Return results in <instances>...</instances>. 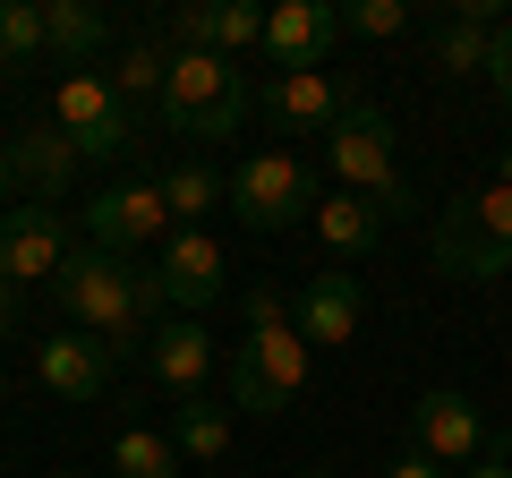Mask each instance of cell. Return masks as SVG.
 Returning a JSON list of instances; mask_svg holds the SVG:
<instances>
[{"mask_svg":"<svg viewBox=\"0 0 512 478\" xmlns=\"http://www.w3.org/2000/svg\"><path fill=\"white\" fill-rule=\"evenodd\" d=\"M52 299L69 308V325L103 333L111 359L120 350H146L154 325H163V282H154V265H128L111 248H69V265L52 274Z\"/></svg>","mask_w":512,"mask_h":478,"instance_id":"obj_1","label":"cell"},{"mask_svg":"<svg viewBox=\"0 0 512 478\" xmlns=\"http://www.w3.org/2000/svg\"><path fill=\"white\" fill-rule=\"evenodd\" d=\"M325 163H333V180H342L350 197H367L384 222L419 214V188L402 180V146H393V120H384L376 103H350V111H342V129L325 137Z\"/></svg>","mask_w":512,"mask_h":478,"instance_id":"obj_2","label":"cell"},{"mask_svg":"<svg viewBox=\"0 0 512 478\" xmlns=\"http://www.w3.org/2000/svg\"><path fill=\"white\" fill-rule=\"evenodd\" d=\"M154 120H163L171 137H188V146H222V137H239V120H248V77H239L231 60H214V52H180Z\"/></svg>","mask_w":512,"mask_h":478,"instance_id":"obj_3","label":"cell"},{"mask_svg":"<svg viewBox=\"0 0 512 478\" xmlns=\"http://www.w3.org/2000/svg\"><path fill=\"white\" fill-rule=\"evenodd\" d=\"M308 368L316 350L299 342V325H274V333H248V342L231 350V410H291L299 393H308Z\"/></svg>","mask_w":512,"mask_h":478,"instance_id":"obj_4","label":"cell"},{"mask_svg":"<svg viewBox=\"0 0 512 478\" xmlns=\"http://www.w3.org/2000/svg\"><path fill=\"white\" fill-rule=\"evenodd\" d=\"M52 120L77 137V154H86V163H128V154H137V111L120 103L111 69H77V77H60Z\"/></svg>","mask_w":512,"mask_h":478,"instance_id":"obj_5","label":"cell"},{"mask_svg":"<svg viewBox=\"0 0 512 478\" xmlns=\"http://www.w3.org/2000/svg\"><path fill=\"white\" fill-rule=\"evenodd\" d=\"M231 214L248 222V231H291L299 214H316V171L299 163V154H248V163L231 171Z\"/></svg>","mask_w":512,"mask_h":478,"instance_id":"obj_6","label":"cell"},{"mask_svg":"<svg viewBox=\"0 0 512 478\" xmlns=\"http://www.w3.org/2000/svg\"><path fill=\"white\" fill-rule=\"evenodd\" d=\"M0 154H9V171H18V188L35 205H60L77 188V171H86V154H77V137L60 129L52 111H43V120H18V129L0 137Z\"/></svg>","mask_w":512,"mask_h":478,"instance_id":"obj_7","label":"cell"},{"mask_svg":"<svg viewBox=\"0 0 512 478\" xmlns=\"http://www.w3.org/2000/svg\"><path fill=\"white\" fill-rule=\"evenodd\" d=\"M154 239H171L163 180H128V188H103V197H86V248H111V257H128V248H154Z\"/></svg>","mask_w":512,"mask_h":478,"instance_id":"obj_8","label":"cell"},{"mask_svg":"<svg viewBox=\"0 0 512 478\" xmlns=\"http://www.w3.org/2000/svg\"><path fill=\"white\" fill-rule=\"evenodd\" d=\"M265 120H274L282 137H333L342 129V111H350V86L333 69H282V77H265Z\"/></svg>","mask_w":512,"mask_h":478,"instance_id":"obj_9","label":"cell"},{"mask_svg":"<svg viewBox=\"0 0 512 478\" xmlns=\"http://www.w3.org/2000/svg\"><path fill=\"white\" fill-rule=\"evenodd\" d=\"M222 239L214 231H171L163 248H154V282H163V308H180V316H197V308H214L222 299Z\"/></svg>","mask_w":512,"mask_h":478,"instance_id":"obj_10","label":"cell"},{"mask_svg":"<svg viewBox=\"0 0 512 478\" xmlns=\"http://www.w3.org/2000/svg\"><path fill=\"white\" fill-rule=\"evenodd\" d=\"M60 265H69V222H60V205H9L0 214V274L18 282H52Z\"/></svg>","mask_w":512,"mask_h":478,"instance_id":"obj_11","label":"cell"},{"mask_svg":"<svg viewBox=\"0 0 512 478\" xmlns=\"http://www.w3.org/2000/svg\"><path fill=\"white\" fill-rule=\"evenodd\" d=\"M410 453H419V461H436V470H444V461H478V453H487V419H478V402H470V393H419V410H410Z\"/></svg>","mask_w":512,"mask_h":478,"instance_id":"obj_12","label":"cell"},{"mask_svg":"<svg viewBox=\"0 0 512 478\" xmlns=\"http://www.w3.org/2000/svg\"><path fill=\"white\" fill-rule=\"evenodd\" d=\"M163 35L180 43V52H214V60L265 52V9H256V0H197V9H180Z\"/></svg>","mask_w":512,"mask_h":478,"instance_id":"obj_13","label":"cell"},{"mask_svg":"<svg viewBox=\"0 0 512 478\" xmlns=\"http://www.w3.org/2000/svg\"><path fill=\"white\" fill-rule=\"evenodd\" d=\"M342 43V9H325V0H282V9H265V60L282 69H316V60Z\"/></svg>","mask_w":512,"mask_h":478,"instance_id":"obj_14","label":"cell"},{"mask_svg":"<svg viewBox=\"0 0 512 478\" xmlns=\"http://www.w3.org/2000/svg\"><path fill=\"white\" fill-rule=\"evenodd\" d=\"M436 274H453V282H495V274H512V239H495L487 222L470 214V197L444 205V222H436Z\"/></svg>","mask_w":512,"mask_h":478,"instance_id":"obj_15","label":"cell"},{"mask_svg":"<svg viewBox=\"0 0 512 478\" xmlns=\"http://www.w3.org/2000/svg\"><path fill=\"white\" fill-rule=\"evenodd\" d=\"M35 376H43V393H60V402H94V393L111 385V342L43 333V342H35Z\"/></svg>","mask_w":512,"mask_h":478,"instance_id":"obj_16","label":"cell"},{"mask_svg":"<svg viewBox=\"0 0 512 478\" xmlns=\"http://www.w3.org/2000/svg\"><path fill=\"white\" fill-rule=\"evenodd\" d=\"M146 368H154V385L163 393H197L205 376H214V333L197 325V316H163V325H154V342H146Z\"/></svg>","mask_w":512,"mask_h":478,"instance_id":"obj_17","label":"cell"},{"mask_svg":"<svg viewBox=\"0 0 512 478\" xmlns=\"http://www.w3.org/2000/svg\"><path fill=\"white\" fill-rule=\"evenodd\" d=\"M359 316H367L359 274H316L308 291H299V342L308 350H342V342H359Z\"/></svg>","mask_w":512,"mask_h":478,"instance_id":"obj_18","label":"cell"},{"mask_svg":"<svg viewBox=\"0 0 512 478\" xmlns=\"http://www.w3.org/2000/svg\"><path fill=\"white\" fill-rule=\"evenodd\" d=\"M43 43H52L60 69H94V52L111 43V18L94 9V0H43Z\"/></svg>","mask_w":512,"mask_h":478,"instance_id":"obj_19","label":"cell"},{"mask_svg":"<svg viewBox=\"0 0 512 478\" xmlns=\"http://www.w3.org/2000/svg\"><path fill=\"white\" fill-rule=\"evenodd\" d=\"M171 60H180V43H171L163 35V26H154V35H137V43H128V52L120 60H111V86H120V103L128 111H163V86H171Z\"/></svg>","mask_w":512,"mask_h":478,"instance_id":"obj_20","label":"cell"},{"mask_svg":"<svg viewBox=\"0 0 512 478\" xmlns=\"http://www.w3.org/2000/svg\"><path fill=\"white\" fill-rule=\"evenodd\" d=\"M316 231H325V248H333V257H367V248H376V231H384V214H376V205H367V197H350V188H342V197H316Z\"/></svg>","mask_w":512,"mask_h":478,"instance_id":"obj_21","label":"cell"},{"mask_svg":"<svg viewBox=\"0 0 512 478\" xmlns=\"http://www.w3.org/2000/svg\"><path fill=\"white\" fill-rule=\"evenodd\" d=\"M163 205H171V231H197V222L222 205V171L197 163V154H188V163H171V171H163Z\"/></svg>","mask_w":512,"mask_h":478,"instance_id":"obj_22","label":"cell"},{"mask_svg":"<svg viewBox=\"0 0 512 478\" xmlns=\"http://www.w3.org/2000/svg\"><path fill=\"white\" fill-rule=\"evenodd\" d=\"M35 60H52V43H43V0H0V86L18 69H35Z\"/></svg>","mask_w":512,"mask_h":478,"instance_id":"obj_23","label":"cell"},{"mask_svg":"<svg viewBox=\"0 0 512 478\" xmlns=\"http://www.w3.org/2000/svg\"><path fill=\"white\" fill-rule=\"evenodd\" d=\"M171 444H180L188 461H222L231 453V410L205 402V393H188V402L171 410Z\"/></svg>","mask_w":512,"mask_h":478,"instance_id":"obj_24","label":"cell"},{"mask_svg":"<svg viewBox=\"0 0 512 478\" xmlns=\"http://www.w3.org/2000/svg\"><path fill=\"white\" fill-rule=\"evenodd\" d=\"M111 470H120V478H180V444L154 436V427H120V444H111Z\"/></svg>","mask_w":512,"mask_h":478,"instance_id":"obj_25","label":"cell"},{"mask_svg":"<svg viewBox=\"0 0 512 478\" xmlns=\"http://www.w3.org/2000/svg\"><path fill=\"white\" fill-rule=\"evenodd\" d=\"M487 26H470V18H444L436 26V69L444 77H487Z\"/></svg>","mask_w":512,"mask_h":478,"instance_id":"obj_26","label":"cell"},{"mask_svg":"<svg viewBox=\"0 0 512 478\" xmlns=\"http://www.w3.org/2000/svg\"><path fill=\"white\" fill-rule=\"evenodd\" d=\"M410 26V0H350L342 9V35H367V43H393Z\"/></svg>","mask_w":512,"mask_h":478,"instance_id":"obj_27","label":"cell"},{"mask_svg":"<svg viewBox=\"0 0 512 478\" xmlns=\"http://www.w3.org/2000/svg\"><path fill=\"white\" fill-rule=\"evenodd\" d=\"M274 325H291V299H282L274 282H256L248 291V333H274Z\"/></svg>","mask_w":512,"mask_h":478,"instance_id":"obj_28","label":"cell"},{"mask_svg":"<svg viewBox=\"0 0 512 478\" xmlns=\"http://www.w3.org/2000/svg\"><path fill=\"white\" fill-rule=\"evenodd\" d=\"M470 214L487 222L495 239H512V188H504V180H495V188H478V197H470Z\"/></svg>","mask_w":512,"mask_h":478,"instance_id":"obj_29","label":"cell"},{"mask_svg":"<svg viewBox=\"0 0 512 478\" xmlns=\"http://www.w3.org/2000/svg\"><path fill=\"white\" fill-rule=\"evenodd\" d=\"M487 77H495V94H504V111H512V18L495 26V43H487Z\"/></svg>","mask_w":512,"mask_h":478,"instance_id":"obj_30","label":"cell"},{"mask_svg":"<svg viewBox=\"0 0 512 478\" xmlns=\"http://www.w3.org/2000/svg\"><path fill=\"white\" fill-rule=\"evenodd\" d=\"M18 299H26V291H18V282H9V274H0V342L18 333Z\"/></svg>","mask_w":512,"mask_h":478,"instance_id":"obj_31","label":"cell"},{"mask_svg":"<svg viewBox=\"0 0 512 478\" xmlns=\"http://www.w3.org/2000/svg\"><path fill=\"white\" fill-rule=\"evenodd\" d=\"M384 478H444V470H436V461H419V453H410V461H393Z\"/></svg>","mask_w":512,"mask_h":478,"instance_id":"obj_32","label":"cell"},{"mask_svg":"<svg viewBox=\"0 0 512 478\" xmlns=\"http://www.w3.org/2000/svg\"><path fill=\"white\" fill-rule=\"evenodd\" d=\"M18 205V171H9V154H0V214Z\"/></svg>","mask_w":512,"mask_h":478,"instance_id":"obj_33","label":"cell"},{"mask_svg":"<svg viewBox=\"0 0 512 478\" xmlns=\"http://www.w3.org/2000/svg\"><path fill=\"white\" fill-rule=\"evenodd\" d=\"M470 478H512V461H470Z\"/></svg>","mask_w":512,"mask_h":478,"instance_id":"obj_34","label":"cell"},{"mask_svg":"<svg viewBox=\"0 0 512 478\" xmlns=\"http://www.w3.org/2000/svg\"><path fill=\"white\" fill-rule=\"evenodd\" d=\"M495 180H504V188H512V146H504V163H495Z\"/></svg>","mask_w":512,"mask_h":478,"instance_id":"obj_35","label":"cell"},{"mask_svg":"<svg viewBox=\"0 0 512 478\" xmlns=\"http://www.w3.org/2000/svg\"><path fill=\"white\" fill-rule=\"evenodd\" d=\"M299 478H333V470H299Z\"/></svg>","mask_w":512,"mask_h":478,"instance_id":"obj_36","label":"cell"},{"mask_svg":"<svg viewBox=\"0 0 512 478\" xmlns=\"http://www.w3.org/2000/svg\"><path fill=\"white\" fill-rule=\"evenodd\" d=\"M52 478H86V470H52Z\"/></svg>","mask_w":512,"mask_h":478,"instance_id":"obj_37","label":"cell"},{"mask_svg":"<svg viewBox=\"0 0 512 478\" xmlns=\"http://www.w3.org/2000/svg\"><path fill=\"white\" fill-rule=\"evenodd\" d=\"M0 402H9V385H0Z\"/></svg>","mask_w":512,"mask_h":478,"instance_id":"obj_38","label":"cell"}]
</instances>
